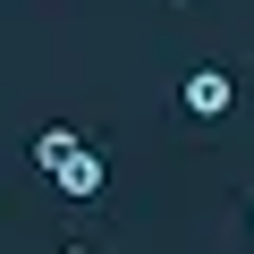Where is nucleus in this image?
<instances>
[{
  "label": "nucleus",
  "instance_id": "7ed1b4c3",
  "mask_svg": "<svg viewBox=\"0 0 254 254\" xmlns=\"http://www.w3.org/2000/svg\"><path fill=\"white\" fill-rule=\"evenodd\" d=\"M68 153H76V136H68V127H43V136H34V161H43V170H60Z\"/></svg>",
  "mask_w": 254,
  "mask_h": 254
},
{
  "label": "nucleus",
  "instance_id": "f03ea898",
  "mask_svg": "<svg viewBox=\"0 0 254 254\" xmlns=\"http://www.w3.org/2000/svg\"><path fill=\"white\" fill-rule=\"evenodd\" d=\"M51 187H60V195H102V153H93V144H76V153L51 170Z\"/></svg>",
  "mask_w": 254,
  "mask_h": 254
},
{
  "label": "nucleus",
  "instance_id": "f257e3e1",
  "mask_svg": "<svg viewBox=\"0 0 254 254\" xmlns=\"http://www.w3.org/2000/svg\"><path fill=\"white\" fill-rule=\"evenodd\" d=\"M178 102H187V119H229L237 85H229V68H195V76L178 85Z\"/></svg>",
  "mask_w": 254,
  "mask_h": 254
}]
</instances>
